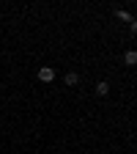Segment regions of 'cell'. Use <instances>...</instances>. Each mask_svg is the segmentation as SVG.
<instances>
[{"label": "cell", "instance_id": "1", "mask_svg": "<svg viewBox=\"0 0 137 154\" xmlns=\"http://www.w3.org/2000/svg\"><path fill=\"white\" fill-rule=\"evenodd\" d=\"M38 80H41V83H52L55 80V69L52 66H41V69H38Z\"/></svg>", "mask_w": 137, "mask_h": 154}, {"label": "cell", "instance_id": "2", "mask_svg": "<svg viewBox=\"0 0 137 154\" xmlns=\"http://www.w3.org/2000/svg\"><path fill=\"white\" fill-rule=\"evenodd\" d=\"M93 91H96V96H107V94H110V83H107V80H99Z\"/></svg>", "mask_w": 137, "mask_h": 154}, {"label": "cell", "instance_id": "3", "mask_svg": "<svg viewBox=\"0 0 137 154\" xmlns=\"http://www.w3.org/2000/svg\"><path fill=\"white\" fill-rule=\"evenodd\" d=\"M124 63L126 66H137V50H126L124 52Z\"/></svg>", "mask_w": 137, "mask_h": 154}, {"label": "cell", "instance_id": "4", "mask_svg": "<svg viewBox=\"0 0 137 154\" xmlns=\"http://www.w3.org/2000/svg\"><path fill=\"white\" fill-rule=\"evenodd\" d=\"M63 83H66V85H69V88H74V85H77V83H80V74H77V72H69V74H66V77H63Z\"/></svg>", "mask_w": 137, "mask_h": 154}, {"label": "cell", "instance_id": "5", "mask_svg": "<svg viewBox=\"0 0 137 154\" xmlns=\"http://www.w3.org/2000/svg\"><path fill=\"white\" fill-rule=\"evenodd\" d=\"M115 17H118V19H124V22H132V11H126V8H115Z\"/></svg>", "mask_w": 137, "mask_h": 154}, {"label": "cell", "instance_id": "6", "mask_svg": "<svg viewBox=\"0 0 137 154\" xmlns=\"http://www.w3.org/2000/svg\"><path fill=\"white\" fill-rule=\"evenodd\" d=\"M129 25H132V33L137 36V19H132V22H129Z\"/></svg>", "mask_w": 137, "mask_h": 154}]
</instances>
